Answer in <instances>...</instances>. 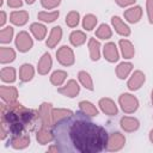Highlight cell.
Listing matches in <instances>:
<instances>
[{
  "label": "cell",
  "instance_id": "cell-21",
  "mask_svg": "<svg viewBox=\"0 0 153 153\" xmlns=\"http://www.w3.org/2000/svg\"><path fill=\"white\" fill-rule=\"evenodd\" d=\"M33 67L29 63H24L19 69V79L24 82H27L33 78Z\"/></svg>",
  "mask_w": 153,
  "mask_h": 153
},
{
  "label": "cell",
  "instance_id": "cell-46",
  "mask_svg": "<svg viewBox=\"0 0 153 153\" xmlns=\"http://www.w3.org/2000/svg\"><path fill=\"white\" fill-rule=\"evenodd\" d=\"M151 100H152V105H153V90H152V96H151Z\"/></svg>",
  "mask_w": 153,
  "mask_h": 153
},
{
  "label": "cell",
  "instance_id": "cell-33",
  "mask_svg": "<svg viewBox=\"0 0 153 153\" xmlns=\"http://www.w3.org/2000/svg\"><path fill=\"white\" fill-rule=\"evenodd\" d=\"M96 36H97L98 38H102V39H108V38H110V37L112 36V31H111V29L109 27V25L102 24V25H99V27L97 29Z\"/></svg>",
  "mask_w": 153,
  "mask_h": 153
},
{
  "label": "cell",
  "instance_id": "cell-40",
  "mask_svg": "<svg viewBox=\"0 0 153 153\" xmlns=\"http://www.w3.org/2000/svg\"><path fill=\"white\" fill-rule=\"evenodd\" d=\"M116 4L121 7H126V6H129V5H133L136 0H115Z\"/></svg>",
  "mask_w": 153,
  "mask_h": 153
},
{
  "label": "cell",
  "instance_id": "cell-42",
  "mask_svg": "<svg viewBox=\"0 0 153 153\" xmlns=\"http://www.w3.org/2000/svg\"><path fill=\"white\" fill-rule=\"evenodd\" d=\"M5 23H6V13L2 11V12H1V20H0V25L2 26Z\"/></svg>",
  "mask_w": 153,
  "mask_h": 153
},
{
  "label": "cell",
  "instance_id": "cell-28",
  "mask_svg": "<svg viewBox=\"0 0 153 153\" xmlns=\"http://www.w3.org/2000/svg\"><path fill=\"white\" fill-rule=\"evenodd\" d=\"M69 41H71V43H72L74 47H79V45H81V44L85 43V41H86V35H85L82 31H79V30L73 31V32L71 33V36H69Z\"/></svg>",
  "mask_w": 153,
  "mask_h": 153
},
{
  "label": "cell",
  "instance_id": "cell-44",
  "mask_svg": "<svg viewBox=\"0 0 153 153\" xmlns=\"http://www.w3.org/2000/svg\"><path fill=\"white\" fill-rule=\"evenodd\" d=\"M149 140H151V142L153 143V129L149 131Z\"/></svg>",
  "mask_w": 153,
  "mask_h": 153
},
{
  "label": "cell",
  "instance_id": "cell-14",
  "mask_svg": "<svg viewBox=\"0 0 153 153\" xmlns=\"http://www.w3.org/2000/svg\"><path fill=\"white\" fill-rule=\"evenodd\" d=\"M111 23H112V26L115 27L116 32L118 35H122V36H129L130 35V29L129 26L117 16H114L111 18Z\"/></svg>",
  "mask_w": 153,
  "mask_h": 153
},
{
  "label": "cell",
  "instance_id": "cell-29",
  "mask_svg": "<svg viewBox=\"0 0 153 153\" xmlns=\"http://www.w3.org/2000/svg\"><path fill=\"white\" fill-rule=\"evenodd\" d=\"M66 78H67V73L65 71L57 69L50 75V82L55 86H61L63 84V81L66 80Z\"/></svg>",
  "mask_w": 153,
  "mask_h": 153
},
{
  "label": "cell",
  "instance_id": "cell-5",
  "mask_svg": "<svg viewBox=\"0 0 153 153\" xmlns=\"http://www.w3.org/2000/svg\"><path fill=\"white\" fill-rule=\"evenodd\" d=\"M32 38L30 37V35L26 32V31H20L17 37H16V47L18 48L19 51L22 53H25V51H29L31 48H32Z\"/></svg>",
  "mask_w": 153,
  "mask_h": 153
},
{
  "label": "cell",
  "instance_id": "cell-4",
  "mask_svg": "<svg viewBox=\"0 0 153 153\" xmlns=\"http://www.w3.org/2000/svg\"><path fill=\"white\" fill-rule=\"evenodd\" d=\"M56 59L62 66H72L75 60L73 50L67 45H62L61 48H59V50L56 51Z\"/></svg>",
  "mask_w": 153,
  "mask_h": 153
},
{
  "label": "cell",
  "instance_id": "cell-25",
  "mask_svg": "<svg viewBox=\"0 0 153 153\" xmlns=\"http://www.w3.org/2000/svg\"><path fill=\"white\" fill-rule=\"evenodd\" d=\"M131 69H133V65L130 62H121L116 67V74L120 79H126L131 72Z\"/></svg>",
  "mask_w": 153,
  "mask_h": 153
},
{
  "label": "cell",
  "instance_id": "cell-39",
  "mask_svg": "<svg viewBox=\"0 0 153 153\" xmlns=\"http://www.w3.org/2000/svg\"><path fill=\"white\" fill-rule=\"evenodd\" d=\"M146 7H147V16L149 23L153 24V0H146Z\"/></svg>",
  "mask_w": 153,
  "mask_h": 153
},
{
  "label": "cell",
  "instance_id": "cell-22",
  "mask_svg": "<svg viewBox=\"0 0 153 153\" xmlns=\"http://www.w3.org/2000/svg\"><path fill=\"white\" fill-rule=\"evenodd\" d=\"M120 48H121V51H122V55L124 59H131L134 56V47L131 44L130 41L128 39H121L120 41Z\"/></svg>",
  "mask_w": 153,
  "mask_h": 153
},
{
  "label": "cell",
  "instance_id": "cell-35",
  "mask_svg": "<svg viewBox=\"0 0 153 153\" xmlns=\"http://www.w3.org/2000/svg\"><path fill=\"white\" fill-rule=\"evenodd\" d=\"M79 19H80V14L76 11H71L66 16V24L69 27H75L79 24Z\"/></svg>",
  "mask_w": 153,
  "mask_h": 153
},
{
  "label": "cell",
  "instance_id": "cell-41",
  "mask_svg": "<svg viewBox=\"0 0 153 153\" xmlns=\"http://www.w3.org/2000/svg\"><path fill=\"white\" fill-rule=\"evenodd\" d=\"M7 4L12 8H18L23 5V1L22 0H7Z\"/></svg>",
  "mask_w": 153,
  "mask_h": 153
},
{
  "label": "cell",
  "instance_id": "cell-13",
  "mask_svg": "<svg viewBox=\"0 0 153 153\" xmlns=\"http://www.w3.org/2000/svg\"><path fill=\"white\" fill-rule=\"evenodd\" d=\"M121 128L124 130V131H128V133H131V131H135L139 129V121L134 117H129V116H124L121 118Z\"/></svg>",
  "mask_w": 153,
  "mask_h": 153
},
{
  "label": "cell",
  "instance_id": "cell-36",
  "mask_svg": "<svg viewBox=\"0 0 153 153\" xmlns=\"http://www.w3.org/2000/svg\"><path fill=\"white\" fill-rule=\"evenodd\" d=\"M96 24H97V17L93 14H86L82 19V26L87 31H91L96 26Z\"/></svg>",
  "mask_w": 153,
  "mask_h": 153
},
{
  "label": "cell",
  "instance_id": "cell-10",
  "mask_svg": "<svg viewBox=\"0 0 153 153\" xmlns=\"http://www.w3.org/2000/svg\"><path fill=\"white\" fill-rule=\"evenodd\" d=\"M143 82H145V74L141 71H135L131 74L130 79L128 80V88L130 91H136L142 86Z\"/></svg>",
  "mask_w": 153,
  "mask_h": 153
},
{
  "label": "cell",
  "instance_id": "cell-9",
  "mask_svg": "<svg viewBox=\"0 0 153 153\" xmlns=\"http://www.w3.org/2000/svg\"><path fill=\"white\" fill-rule=\"evenodd\" d=\"M8 143H11V146L16 149H23L30 145V136L26 133L20 134V135H14L11 137Z\"/></svg>",
  "mask_w": 153,
  "mask_h": 153
},
{
  "label": "cell",
  "instance_id": "cell-18",
  "mask_svg": "<svg viewBox=\"0 0 153 153\" xmlns=\"http://www.w3.org/2000/svg\"><path fill=\"white\" fill-rule=\"evenodd\" d=\"M10 20L14 25L22 26V25L26 24V22L29 20V13L26 11H14V12L11 13Z\"/></svg>",
  "mask_w": 153,
  "mask_h": 153
},
{
  "label": "cell",
  "instance_id": "cell-7",
  "mask_svg": "<svg viewBox=\"0 0 153 153\" xmlns=\"http://www.w3.org/2000/svg\"><path fill=\"white\" fill-rule=\"evenodd\" d=\"M51 112H53V106L50 103H42L38 109L39 114V121L42 127H49L51 123Z\"/></svg>",
  "mask_w": 153,
  "mask_h": 153
},
{
  "label": "cell",
  "instance_id": "cell-45",
  "mask_svg": "<svg viewBox=\"0 0 153 153\" xmlns=\"http://www.w3.org/2000/svg\"><path fill=\"white\" fill-rule=\"evenodd\" d=\"M25 1H26V4H29V5H30V4H33L36 0H25Z\"/></svg>",
  "mask_w": 153,
  "mask_h": 153
},
{
  "label": "cell",
  "instance_id": "cell-16",
  "mask_svg": "<svg viewBox=\"0 0 153 153\" xmlns=\"http://www.w3.org/2000/svg\"><path fill=\"white\" fill-rule=\"evenodd\" d=\"M142 16V10L140 6H134L124 11V18L129 23H137L141 19Z\"/></svg>",
  "mask_w": 153,
  "mask_h": 153
},
{
  "label": "cell",
  "instance_id": "cell-6",
  "mask_svg": "<svg viewBox=\"0 0 153 153\" xmlns=\"http://www.w3.org/2000/svg\"><path fill=\"white\" fill-rule=\"evenodd\" d=\"M126 143V137L116 131V133H112L110 136H109V140H108V143H106V151L109 152H115V151H120Z\"/></svg>",
  "mask_w": 153,
  "mask_h": 153
},
{
  "label": "cell",
  "instance_id": "cell-27",
  "mask_svg": "<svg viewBox=\"0 0 153 153\" xmlns=\"http://www.w3.org/2000/svg\"><path fill=\"white\" fill-rule=\"evenodd\" d=\"M79 108H80V111H82L84 114L93 117V116H97L98 115V110L97 108L91 103V102H87V100H82L79 103Z\"/></svg>",
  "mask_w": 153,
  "mask_h": 153
},
{
  "label": "cell",
  "instance_id": "cell-1",
  "mask_svg": "<svg viewBox=\"0 0 153 153\" xmlns=\"http://www.w3.org/2000/svg\"><path fill=\"white\" fill-rule=\"evenodd\" d=\"M51 134L60 152L65 153H99L106 148L108 131L94 123L82 111L55 122Z\"/></svg>",
  "mask_w": 153,
  "mask_h": 153
},
{
  "label": "cell",
  "instance_id": "cell-38",
  "mask_svg": "<svg viewBox=\"0 0 153 153\" xmlns=\"http://www.w3.org/2000/svg\"><path fill=\"white\" fill-rule=\"evenodd\" d=\"M60 2H61V0H41L42 6L44 8H48V10L57 7L60 5Z\"/></svg>",
  "mask_w": 153,
  "mask_h": 153
},
{
  "label": "cell",
  "instance_id": "cell-11",
  "mask_svg": "<svg viewBox=\"0 0 153 153\" xmlns=\"http://www.w3.org/2000/svg\"><path fill=\"white\" fill-rule=\"evenodd\" d=\"M99 108L104 114H106L109 116H115L118 112L115 102L110 98H102L99 100Z\"/></svg>",
  "mask_w": 153,
  "mask_h": 153
},
{
  "label": "cell",
  "instance_id": "cell-26",
  "mask_svg": "<svg viewBox=\"0 0 153 153\" xmlns=\"http://www.w3.org/2000/svg\"><path fill=\"white\" fill-rule=\"evenodd\" d=\"M30 30H31L32 35L35 36V38H37L38 41H41V39H43V38L45 37V33H47V27H45L43 24H39V23H33V24H31Z\"/></svg>",
  "mask_w": 153,
  "mask_h": 153
},
{
  "label": "cell",
  "instance_id": "cell-15",
  "mask_svg": "<svg viewBox=\"0 0 153 153\" xmlns=\"http://www.w3.org/2000/svg\"><path fill=\"white\" fill-rule=\"evenodd\" d=\"M104 57L109 62H116L118 60V50L115 43L109 42L104 45Z\"/></svg>",
  "mask_w": 153,
  "mask_h": 153
},
{
  "label": "cell",
  "instance_id": "cell-19",
  "mask_svg": "<svg viewBox=\"0 0 153 153\" xmlns=\"http://www.w3.org/2000/svg\"><path fill=\"white\" fill-rule=\"evenodd\" d=\"M51 63H53V61H51L50 54H48V53L43 54L41 60H39V62H38V67H37L38 73L42 74V75L47 74L50 71V68H51Z\"/></svg>",
  "mask_w": 153,
  "mask_h": 153
},
{
  "label": "cell",
  "instance_id": "cell-12",
  "mask_svg": "<svg viewBox=\"0 0 153 153\" xmlns=\"http://www.w3.org/2000/svg\"><path fill=\"white\" fill-rule=\"evenodd\" d=\"M0 94H1V98L6 103H13V102H16V99L18 97V91L13 86H1Z\"/></svg>",
  "mask_w": 153,
  "mask_h": 153
},
{
  "label": "cell",
  "instance_id": "cell-20",
  "mask_svg": "<svg viewBox=\"0 0 153 153\" xmlns=\"http://www.w3.org/2000/svg\"><path fill=\"white\" fill-rule=\"evenodd\" d=\"M88 49H90V56L92 61H97L100 57V43L96 38L88 39Z\"/></svg>",
  "mask_w": 153,
  "mask_h": 153
},
{
  "label": "cell",
  "instance_id": "cell-2",
  "mask_svg": "<svg viewBox=\"0 0 153 153\" xmlns=\"http://www.w3.org/2000/svg\"><path fill=\"white\" fill-rule=\"evenodd\" d=\"M39 117V114L35 110L24 108L20 103L13 102L7 104H1V126H0V137L4 140L8 134L20 135L26 130L33 129V126Z\"/></svg>",
  "mask_w": 153,
  "mask_h": 153
},
{
  "label": "cell",
  "instance_id": "cell-30",
  "mask_svg": "<svg viewBox=\"0 0 153 153\" xmlns=\"http://www.w3.org/2000/svg\"><path fill=\"white\" fill-rule=\"evenodd\" d=\"M0 74L1 80L5 82H13L16 80V69L13 67H4Z\"/></svg>",
  "mask_w": 153,
  "mask_h": 153
},
{
  "label": "cell",
  "instance_id": "cell-34",
  "mask_svg": "<svg viewBox=\"0 0 153 153\" xmlns=\"http://www.w3.org/2000/svg\"><path fill=\"white\" fill-rule=\"evenodd\" d=\"M59 11H53V12H39L38 13V19L45 23H51L59 18Z\"/></svg>",
  "mask_w": 153,
  "mask_h": 153
},
{
  "label": "cell",
  "instance_id": "cell-3",
  "mask_svg": "<svg viewBox=\"0 0 153 153\" xmlns=\"http://www.w3.org/2000/svg\"><path fill=\"white\" fill-rule=\"evenodd\" d=\"M120 105L122 108V110L127 114H131L135 112L139 108V100L135 96L130 94V93H122L118 98Z\"/></svg>",
  "mask_w": 153,
  "mask_h": 153
},
{
  "label": "cell",
  "instance_id": "cell-23",
  "mask_svg": "<svg viewBox=\"0 0 153 153\" xmlns=\"http://www.w3.org/2000/svg\"><path fill=\"white\" fill-rule=\"evenodd\" d=\"M14 59H16V53L12 48H8V47L0 48V62L1 63L12 62Z\"/></svg>",
  "mask_w": 153,
  "mask_h": 153
},
{
  "label": "cell",
  "instance_id": "cell-24",
  "mask_svg": "<svg viewBox=\"0 0 153 153\" xmlns=\"http://www.w3.org/2000/svg\"><path fill=\"white\" fill-rule=\"evenodd\" d=\"M36 139L37 141L41 143V145H45L48 142H50L53 140V134H51V130H48L47 127H42L37 134H36Z\"/></svg>",
  "mask_w": 153,
  "mask_h": 153
},
{
  "label": "cell",
  "instance_id": "cell-31",
  "mask_svg": "<svg viewBox=\"0 0 153 153\" xmlns=\"http://www.w3.org/2000/svg\"><path fill=\"white\" fill-rule=\"evenodd\" d=\"M78 78H79V81L81 82V85L90 90V91H93V82H92V79L90 76V74L85 71H80L79 74H78Z\"/></svg>",
  "mask_w": 153,
  "mask_h": 153
},
{
  "label": "cell",
  "instance_id": "cell-37",
  "mask_svg": "<svg viewBox=\"0 0 153 153\" xmlns=\"http://www.w3.org/2000/svg\"><path fill=\"white\" fill-rule=\"evenodd\" d=\"M13 37V27L12 26H6L1 30L0 32V42L1 43H10Z\"/></svg>",
  "mask_w": 153,
  "mask_h": 153
},
{
  "label": "cell",
  "instance_id": "cell-32",
  "mask_svg": "<svg viewBox=\"0 0 153 153\" xmlns=\"http://www.w3.org/2000/svg\"><path fill=\"white\" fill-rule=\"evenodd\" d=\"M72 114L73 112L71 110H67V109H55L51 112V123L54 124L55 122H57V121H60V120H62V118H65V117H67Z\"/></svg>",
  "mask_w": 153,
  "mask_h": 153
},
{
  "label": "cell",
  "instance_id": "cell-17",
  "mask_svg": "<svg viewBox=\"0 0 153 153\" xmlns=\"http://www.w3.org/2000/svg\"><path fill=\"white\" fill-rule=\"evenodd\" d=\"M61 37H62V29L60 26H54L50 31V35H49L48 39H47V47L48 48H54L61 41Z\"/></svg>",
  "mask_w": 153,
  "mask_h": 153
},
{
  "label": "cell",
  "instance_id": "cell-8",
  "mask_svg": "<svg viewBox=\"0 0 153 153\" xmlns=\"http://www.w3.org/2000/svg\"><path fill=\"white\" fill-rule=\"evenodd\" d=\"M61 94L66 96V97H69V98H73L75 96H78V93L80 92V86L78 85V82L75 80H69L67 81V84L62 87H59L57 90Z\"/></svg>",
  "mask_w": 153,
  "mask_h": 153
},
{
  "label": "cell",
  "instance_id": "cell-43",
  "mask_svg": "<svg viewBox=\"0 0 153 153\" xmlns=\"http://www.w3.org/2000/svg\"><path fill=\"white\" fill-rule=\"evenodd\" d=\"M59 151H60V148H59L56 145H55V146H51V147L48 149V152H59Z\"/></svg>",
  "mask_w": 153,
  "mask_h": 153
}]
</instances>
